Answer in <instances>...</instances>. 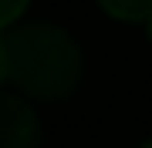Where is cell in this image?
<instances>
[{"label":"cell","mask_w":152,"mask_h":148,"mask_svg":"<svg viewBox=\"0 0 152 148\" xmlns=\"http://www.w3.org/2000/svg\"><path fill=\"white\" fill-rule=\"evenodd\" d=\"M7 81L37 101H61L81 84L85 57L78 40L58 24H24L0 37Z\"/></svg>","instance_id":"obj_1"},{"label":"cell","mask_w":152,"mask_h":148,"mask_svg":"<svg viewBox=\"0 0 152 148\" xmlns=\"http://www.w3.org/2000/svg\"><path fill=\"white\" fill-rule=\"evenodd\" d=\"M0 148H41V121L17 94L0 91Z\"/></svg>","instance_id":"obj_2"},{"label":"cell","mask_w":152,"mask_h":148,"mask_svg":"<svg viewBox=\"0 0 152 148\" xmlns=\"http://www.w3.org/2000/svg\"><path fill=\"white\" fill-rule=\"evenodd\" d=\"M112 20L122 24H145L152 14V0H95Z\"/></svg>","instance_id":"obj_3"},{"label":"cell","mask_w":152,"mask_h":148,"mask_svg":"<svg viewBox=\"0 0 152 148\" xmlns=\"http://www.w3.org/2000/svg\"><path fill=\"white\" fill-rule=\"evenodd\" d=\"M31 0H0V30H7L14 20H20V14L27 10Z\"/></svg>","instance_id":"obj_4"},{"label":"cell","mask_w":152,"mask_h":148,"mask_svg":"<svg viewBox=\"0 0 152 148\" xmlns=\"http://www.w3.org/2000/svg\"><path fill=\"white\" fill-rule=\"evenodd\" d=\"M7 81V61H4V47H0V84Z\"/></svg>","instance_id":"obj_5"},{"label":"cell","mask_w":152,"mask_h":148,"mask_svg":"<svg viewBox=\"0 0 152 148\" xmlns=\"http://www.w3.org/2000/svg\"><path fill=\"white\" fill-rule=\"evenodd\" d=\"M145 27H149V37H152V14H149V20H145Z\"/></svg>","instance_id":"obj_6"},{"label":"cell","mask_w":152,"mask_h":148,"mask_svg":"<svg viewBox=\"0 0 152 148\" xmlns=\"http://www.w3.org/2000/svg\"><path fill=\"white\" fill-rule=\"evenodd\" d=\"M145 148H152V142H149V145H145Z\"/></svg>","instance_id":"obj_7"}]
</instances>
